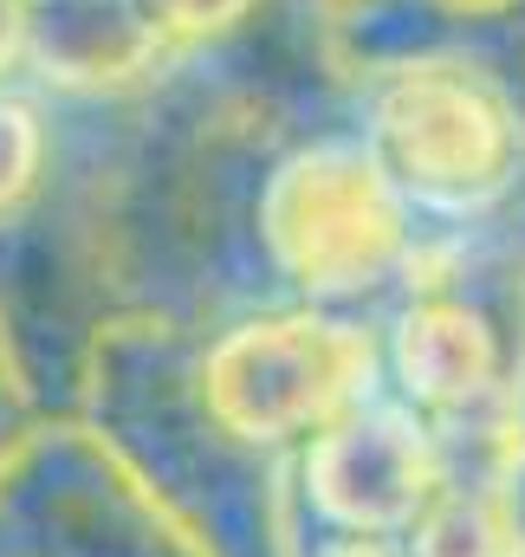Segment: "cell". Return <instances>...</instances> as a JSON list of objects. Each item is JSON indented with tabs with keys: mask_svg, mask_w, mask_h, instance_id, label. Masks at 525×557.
<instances>
[{
	"mask_svg": "<svg viewBox=\"0 0 525 557\" xmlns=\"http://www.w3.org/2000/svg\"><path fill=\"white\" fill-rule=\"evenodd\" d=\"M402 201L364 149H305L266 188V247L318 298L364 292L402 260Z\"/></svg>",
	"mask_w": 525,
	"mask_h": 557,
	"instance_id": "1",
	"label": "cell"
},
{
	"mask_svg": "<svg viewBox=\"0 0 525 557\" xmlns=\"http://www.w3.org/2000/svg\"><path fill=\"white\" fill-rule=\"evenodd\" d=\"M370 376V344L331 318H272L208 357V409L247 441H285L331 421Z\"/></svg>",
	"mask_w": 525,
	"mask_h": 557,
	"instance_id": "2",
	"label": "cell"
},
{
	"mask_svg": "<svg viewBox=\"0 0 525 557\" xmlns=\"http://www.w3.org/2000/svg\"><path fill=\"white\" fill-rule=\"evenodd\" d=\"M377 162L428 201H480L513 169V117L480 78L422 65L377 98Z\"/></svg>",
	"mask_w": 525,
	"mask_h": 557,
	"instance_id": "3",
	"label": "cell"
},
{
	"mask_svg": "<svg viewBox=\"0 0 525 557\" xmlns=\"http://www.w3.org/2000/svg\"><path fill=\"white\" fill-rule=\"evenodd\" d=\"M318 506L351 532H390L428 506V454L395 416L344 421L312 447Z\"/></svg>",
	"mask_w": 525,
	"mask_h": 557,
	"instance_id": "4",
	"label": "cell"
},
{
	"mask_svg": "<svg viewBox=\"0 0 525 557\" xmlns=\"http://www.w3.org/2000/svg\"><path fill=\"white\" fill-rule=\"evenodd\" d=\"M26 20L20 33H33V52L46 65V78L65 85H111L149 65L162 20L149 13V0H20Z\"/></svg>",
	"mask_w": 525,
	"mask_h": 557,
	"instance_id": "5",
	"label": "cell"
},
{
	"mask_svg": "<svg viewBox=\"0 0 525 557\" xmlns=\"http://www.w3.org/2000/svg\"><path fill=\"white\" fill-rule=\"evenodd\" d=\"M395 370L408 383L415 403L428 409H461L480 389H493L500 376V344L487 331L480 311L454 305V298H422L402 331H395Z\"/></svg>",
	"mask_w": 525,
	"mask_h": 557,
	"instance_id": "6",
	"label": "cell"
},
{
	"mask_svg": "<svg viewBox=\"0 0 525 557\" xmlns=\"http://www.w3.org/2000/svg\"><path fill=\"white\" fill-rule=\"evenodd\" d=\"M415 557H525L500 499H474V493H441L422 506L415 525Z\"/></svg>",
	"mask_w": 525,
	"mask_h": 557,
	"instance_id": "7",
	"label": "cell"
},
{
	"mask_svg": "<svg viewBox=\"0 0 525 557\" xmlns=\"http://www.w3.org/2000/svg\"><path fill=\"white\" fill-rule=\"evenodd\" d=\"M39 169V131L20 104H0V201H13Z\"/></svg>",
	"mask_w": 525,
	"mask_h": 557,
	"instance_id": "8",
	"label": "cell"
},
{
	"mask_svg": "<svg viewBox=\"0 0 525 557\" xmlns=\"http://www.w3.org/2000/svg\"><path fill=\"white\" fill-rule=\"evenodd\" d=\"M247 0H149V13L162 26H221L228 13H241Z\"/></svg>",
	"mask_w": 525,
	"mask_h": 557,
	"instance_id": "9",
	"label": "cell"
},
{
	"mask_svg": "<svg viewBox=\"0 0 525 557\" xmlns=\"http://www.w3.org/2000/svg\"><path fill=\"white\" fill-rule=\"evenodd\" d=\"M506 525H513V539H520V552H525V454H520V467H513V480H506Z\"/></svg>",
	"mask_w": 525,
	"mask_h": 557,
	"instance_id": "10",
	"label": "cell"
},
{
	"mask_svg": "<svg viewBox=\"0 0 525 557\" xmlns=\"http://www.w3.org/2000/svg\"><path fill=\"white\" fill-rule=\"evenodd\" d=\"M13 46H20V0H0V65L13 59Z\"/></svg>",
	"mask_w": 525,
	"mask_h": 557,
	"instance_id": "11",
	"label": "cell"
},
{
	"mask_svg": "<svg viewBox=\"0 0 525 557\" xmlns=\"http://www.w3.org/2000/svg\"><path fill=\"white\" fill-rule=\"evenodd\" d=\"M338 557H395L390 545H377V539H364V545H351V552H338Z\"/></svg>",
	"mask_w": 525,
	"mask_h": 557,
	"instance_id": "12",
	"label": "cell"
}]
</instances>
